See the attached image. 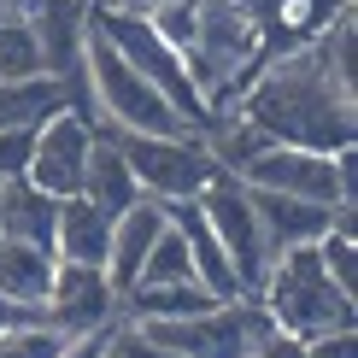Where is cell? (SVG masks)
Masks as SVG:
<instances>
[{
	"instance_id": "obj_1",
	"label": "cell",
	"mask_w": 358,
	"mask_h": 358,
	"mask_svg": "<svg viewBox=\"0 0 358 358\" xmlns=\"http://www.w3.org/2000/svg\"><path fill=\"white\" fill-rule=\"evenodd\" d=\"M358 77L329 59L323 41H311L300 53L264 59L259 77L241 94V117L252 129H264L271 141L311 147V153H347L358 147Z\"/></svg>"
},
{
	"instance_id": "obj_2",
	"label": "cell",
	"mask_w": 358,
	"mask_h": 358,
	"mask_svg": "<svg viewBox=\"0 0 358 358\" xmlns=\"http://www.w3.org/2000/svg\"><path fill=\"white\" fill-rule=\"evenodd\" d=\"M259 306L271 323L294 341H317L335 329H358V294L335 288L329 271L317 264V247H288L271 259V276L259 288Z\"/></svg>"
},
{
	"instance_id": "obj_3",
	"label": "cell",
	"mask_w": 358,
	"mask_h": 358,
	"mask_svg": "<svg viewBox=\"0 0 358 358\" xmlns=\"http://www.w3.org/2000/svg\"><path fill=\"white\" fill-rule=\"evenodd\" d=\"M88 24L171 100V112L188 124V136H212V112H206V100H200V88H194V77H188L182 53H176L141 12H129V6H88Z\"/></svg>"
},
{
	"instance_id": "obj_4",
	"label": "cell",
	"mask_w": 358,
	"mask_h": 358,
	"mask_svg": "<svg viewBox=\"0 0 358 358\" xmlns=\"http://www.w3.org/2000/svg\"><path fill=\"white\" fill-rule=\"evenodd\" d=\"M83 65H88V83H94L100 117H106L112 129H124V136H188V124L171 112V100L159 94L94 24H88V41H83Z\"/></svg>"
},
{
	"instance_id": "obj_5",
	"label": "cell",
	"mask_w": 358,
	"mask_h": 358,
	"mask_svg": "<svg viewBox=\"0 0 358 358\" xmlns=\"http://www.w3.org/2000/svg\"><path fill=\"white\" fill-rule=\"evenodd\" d=\"M358 147L347 153H311V147H288L271 141L259 159H247L241 182L247 188H271V194H294V200H317V206H358Z\"/></svg>"
},
{
	"instance_id": "obj_6",
	"label": "cell",
	"mask_w": 358,
	"mask_h": 358,
	"mask_svg": "<svg viewBox=\"0 0 358 358\" xmlns=\"http://www.w3.org/2000/svg\"><path fill=\"white\" fill-rule=\"evenodd\" d=\"M112 141L124 153V165L136 171L141 194L159 206L194 200L217 176V159L206 153V136H124V129H112Z\"/></svg>"
},
{
	"instance_id": "obj_7",
	"label": "cell",
	"mask_w": 358,
	"mask_h": 358,
	"mask_svg": "<svg viewBox=\"0 0 358 358\" xmlns=\"http://www.w3.org/2000/svg\"><path fill=\"white\" fill-rule=\"evenodd\" d=\"M194 206H200V217L212 223V235L223 241V252H229L241 294H247V300H259V288H264V276H271V259H276V252H271V241H264L259 217H252V200H247L241 176L217 171L212 182L194 194Z\"/></svg>"
},
{
	"instance_id": "obj_8",
	"label": "cell",
	"mask_w": 358,
	"mask_h": 358,
	"mask_svg": "<svg viewBox=\"0 0 358 358\" xmlns=\"http://www.w3.org/2000/svg\"><path fill=\"white\" fill-rule=\"evenodd\" d=\"M136 329L165 341L182 358H247L276 323L259 300H229V306H206L200 317H182V323H136Z\"/></svg>"
},
{
	"instance_id": "obj_9",
	"label": "cell",
	"mask_w": 358,
	"mask_h": 358,
	"mask_svg": "<svg viewBox=\"0 0 358 358\" xmlns=\"http://www.w3.org/2000/svg\"><path fill=\"white\" fill-rule=\"evenodd\" d=\"M41 317H48L59 335H94V329L124 323V300H117V288L106 282L100 264H65L59 259L53 288H48V300H41Z\"/></svg>"
},
{
	"instance_id": "obj_10",
	"label": "cell",
	"mask_w": 358,
	"mask_h": 358,
	"mask_svg": "<svg viewBox=\"0 0 358 358\" xmlns=\"http://www.w3.org/2000/svg\"><path fill=\"white\" fill-rule=\"evenodd\" d=\"M247 12L252 36H259L264 59H282V53H300L329 29L352 0H235Z\"/></svg>"
},
{
	"instance_id": "obj_11",
	"label": "cell",
	"mask_w": 358,
	"mask_h": 358,
	"mask_svg": "<svg viewBox=\"0 0 358 358\" xmlns=\"http://www.w3.org/2000/svg\"><path fill=\"white\" fill-rule=\"evenodd\" d=\"M88 147H94V129H88L83 117H71V112L48 117V124L36 129V153H29L24 182H36L41 194H53V200H71V194H83Z\"/></svg>"
},
{
	"instance_id": "obj_12",
	"label": "cell",
	"mask_w": 358,
	"mask_h": 358,
	"mask_svg": "<svg viewBox=\"0 0 358 358\" xmlns=\"http://www.w3.org/2000/svg\"><path fill=\"white\" fill-rule=\"evenodd\" d=\"M165 217H171V229L182 235V247H188V271H194V282H200V288L212 294L217 306L247 300V294H241V282H235L229 252H223V241L212 235V223L200 217V206H194V200H171V206H165Z\"/></svg>"
},
{
	"instance_id": "obj_13",
	"label": "cell",
	"mask_w": 358,
	"mask_h": 358,
	"mask_svg": "<svg viewBox=\"0 0 358 358\" xmlns=\"http://www.w3.org/2000/svg\"><path fill=\"white\" fill-rule=\"evenodd\" d=\"M18 18L36 29L41 71L65 77L71 65H83V41H88V0H29Z\"/></svg>"
},
{
	"instance_id": "obj_14",
	"label": "cell",
	"mask_w": 358,
	"mask_h": 358,
	"mask_svg": "<svg viewBox=\"0 0 358 358\" xmlns=\"http://www.w3.org/2000/svg\"><path fill=\"white\" fill-rule=\"evenodd\" d=\"M247 188V182H241ZM252 200V217H259L264 241H271V252H288V247H317V235H329L335 212L317 200H294V194H271V188H247Z\"/></svg>"
},
{
	"instance_id": "obj_15",
	"label": "cell",
	"mask_w": 358,
	"mask_h": 358,
	"mask_svg": "<svg viewBox=\"0 0 358 358\" xmlns=\"http://www.w3.org/2000/svg\"><path fill=\"white\" fill-rule=\"evenodd\" d=\"M159 229H165V206L159 200H141V206H129L124 217H112V247H106V282L117 288V300H124L129 288H136V271H141V259H147V247L159 241Z\"/></svg>"
},
{
	"instance_id": "obj_16",
	"label": "cell",
	"mask_w": 358,
	"mask_h": 358,
	"mask_svg": "<svg viewBox=\"0 0 358 358\" xmlns=\"http://www.w3.org/2000/svg\"><path fill=\"white\" fill-rule=\"evenodd\" d=\"M83 200L88 206H100L106 217H124L129 206H141L147 194L136 182V171L124 165V153H117V141H112V129H100L94 147H88V165H83Z\"/></svg>"
},
{
	"instance_id": "obj_17",
	"label": "cell",
	"mask_w": 358,
	"mask_h": 358,
	"mask_svg": "<svg viewBox=\"0 0 358 358\" xmlns=\"http://www.w3.org/2000/svg\"><path fill=\"white\" fill-rule=\"evenodd\" d=\"M53 247H29V241H12V235H0V300L24 306V311H41L53 288Z\"/></svg>"
},
{
	"instance_id": "obj_18",
	"label": "cell",
	"mask_w": 358,
	"mask_h": 358,
	"mask_svg": "<svg viewBox=\"0 0 358 358\" xmlns=\"http://www.w3.org/2000/svg\"><path fill=\"white\" fill-rule=\"evenodd\" d=\"M112 247V217L100 206H88L83 194L59 200V223H53V259L65 264H106Z\"/></svg>"
},
{
	"instance_id": "obj_19",
	"label": "cell",
	"mask_w": 358,
	"mask_h": 358,
	"mask_svg": "<svg viewBox=\"0 0 358 358\" xmlns=\"http://www.w3.org/2000/svg\"><path fill=\"white\" fill-rule=\"evenodd\" d=\"M53 223H59V200L41 194L36 182H0V235L29 247H53Z\"/></svg>"
},
{
	"instance_id": "obj_20",
	"label": "cell",
	"mask_w": 358,
	"mask_h": 358,
	"mask_svg": "<svg viewBox=\"0 0 358 358\" xmlns=\"http://www.w3.org/2000/svg\"><path fill=\"white\" fill-rule=\"evenodd\" d=\"M65 112V83L59 77H18L0 83V129H41L48 117Z\"/></svg>"
},
{
	"instance_id": "obj_21",
	"label": "cell",
	"mask_w": 358,
	"mask_h": 358,
	"mask_svg": "<svg viewBox=\"0 0 358 358\" xmlns=\"http://www.w3.org/2000/svg\"><path fill=\"white\" fill-rule=\"evenodd\" d=\"M217 306L200 282H159V288H129L124 294V323H182Z\"/></svg>"
},
{
	"instance_id": "obj_22",
	"label": "cell",
	"mask_w": 358,
	"mask_h": 358,
	"mask_svg": "<svg viewBox=\"0 0 358 358\" xmlns=\"http://www.w3.org/2000/svg\"><path fill=\"white\" fill-rule=\"evenodd\" d=\"M18 77H41V48H36V29L18 12H6L0 18V83H18Z\"/></svg>"
},
{
	"instance_id": "obj_23",
	"label": "cell",
	"mask_w": 358,
	"mask_h": 358,
	"mask_svg": "<svg viewBox=\"0 0 358 358\" xmlns=\"http://www.w3.org/2000/svg\"><path fill=\"white\" fill-rule=\"evenodd\" d=\"M159 282H194V271H188V247H182V235L171 229V217H165L159 241L147 247V259H141V271H136V288H159Z\"/></svg>"
},
{
	"instance_id": "obj_24",
	"label": "cell",
	"mask_w": 358,
	"mask_h": 358,
	"mask_svg": "<svg viewBox=\"0 0 358 358\" xmlns=\"http://www.w3.org/2000/svg\"><path fill=\"white\" fill-rule=\"evenodd\" d=\"M65 341H71V335H59L53 323L41 317V323H24V329H6V335H0V358H53Z\"/></svg>"
},
{
	"instance_id": "obj_25",
	"label": "cell",
	"mask_w": 358,
	"mask_h": 358,
	"mask_svg": "<svg viewBox=\"0 0 358 358\" xmlns=\"http://www.w3.org/2000/svg\"><path fill=\"white\" fill-rule=\"evenodd\" d=\"M36 153V129H0V182H18Z\"/></svg>"
},
{
	"instance_id": "obj_26",
	"label": "cell",
	"mask_w": 358,
	"mask_h": 358,
	"mask_svg": "<svg viewBox=\"0 0 358 358\" xmlns=\"http://www.w3.org/2000/svg\"><path fill=\"white\" fill-rule=\"evenodd\" d=\"M306 358H358V329H335V335L306 341Z\"/></svg>"
},
{
	"instance_id": "obj_27",
	"label": "cell",
	"mask_w": 358,
	"mask_h": 358,
	"mask_svg": "<svg viewBox=\"0 0 358 358\" xmlns=\"http://www.w3.org/2000/svg\"><path fill=\"white\" fill-rule=\"evenodd\" d=\"M112 329H117V323H112ZM112 329H94V335H71V341H65V347H59L53 358H106V352H112Z\"/></svg>"
},
{
	"instance_id": "obj_28",
	"label": "cell",
	"mask_w": 358,
	"mask_h": 358,
	"mask_svg": "<svg viewBox=\"0 0 358 358\" xmlns=\"http://www.w3.org/2000/svg\"><path fill=\"white\" fill-rule=\"evenodd\" d=\"M247 358H306V341H294V335H282V329H271L259 341V347H252Z\"/></svg>"
},
{
	"instance_id": "obj_29",
	"label": "cell",
	"mask_w": 358,
	"mask_h": 358,
	"mask_svg": "<svg viewBox=\"0 0 358 358\" xmlns=\"http://www.w3.org/2000/svg\"><path fill=\"white\" fill-rule=\"evenodd\" d=\"M24 323H41V311H24V306L0 300V335H6V329H24Z\"/></svg>"
},
{
	"instance_id": "obj_30",
	"label": "cell",
	"mask_w": 358,
	"mask_h": 358,
	"mask_svg": "<svg viewBox=\"0 0 358 358\" xmlns=\"http://www.w3.org/2000/svg\"><path fill=\"white\" fill-rule=\"evenodd\" d=\"M100 6H129V12H147V6H159V0H100Z\"/></svg>"
},
{
	"instance_id": "obj_31",
	"label": "cell",
	"mask_w": 358,
	"mask_h": 358,
	"mask_svg": "<svg viewBox=\"0 0 358 358\" xmlns=\"http://www.w3.org/2000/svg\"><path fill=\"white\" fill-rule=\"evenodd\" d=\"M0 6H6V12H24V6H29V0H0Z\"/></svg>"
},
{
	"instance_id": "obj_32",
	"label": "cell",
	"mask_w": 358,
	"mask_h": 358,
	"mask_svg": "<svg viewBox=\"0 0 358 358\" xmlns=\"http://www.w3.org/2000/svg\"><path fill=\"white\" fill-rule=\"evenodd\" d=\"M0 18H6V6H0Z\"/></svg>"
},
{
	"instance_id": "obj_33",
	"label": "cell",
	"mask_w": 358,
	"mask_h": 358,
	"mask_svg": "<svg viewBox=\"0 0 358 358\" xmlns=\"http://www.w3.org/2000/svg\"><path fill=\"white\" fill-rule=\"evenodd\" d=\"M88 6H100V0H88Z\"/></svg>"
},
{
	"instance_id": "obj_34",
	"label": "cell",
	"mask_w": 358,
	"mask_h": 358,
	"mask_svg": "<svg viewBox=\"0 0 358 358\" xmlns=\"http://www.w3.org/2000/svg\"><path fill=\"white\" fill-rule=\"evenodd\" d=\"M106 358H112V352H106Z\"/></svg>"
}]
</instances>
